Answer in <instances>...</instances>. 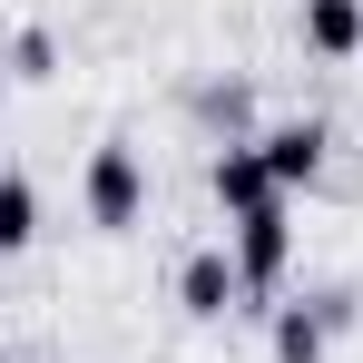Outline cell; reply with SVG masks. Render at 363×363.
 I'll list each match as a JSON object with an SVG mask.
<instances>
[{
  "mask_svg": "<svg viewBox=\"0 0 363 363\" xmlns=\"http://www.w3.org/2000/svg\"><path fill=\"white\" fill-rule=\"evenodd\" d=\"M0 363H10V354H0Z\"/></svg>",
  "mask_w": 363,
  "mask_h": 363,
  "instance_id": "7c38bea8",
  "label": "cell"
},
{
  "mask_svg": "<svg viewBox=\"0 0 363 363\" xmlns=\"http://www.w3.org/2000/svg\"><path fill=\"white\" fill-rule=\"evenodd\" d=\"M30 236H40V186H30V177H0V255H20Z\"/></svg>",
  "mask_w": 363,
  "mask_h": 363,
  "instance_id": "9c48e42d",
  "label": "cell"
},
{
  "mask_svg": "<svg viewBox=\"0 0 363 363\" xmlns=\"http://www.w3.org/2000/svg\"><path fill=\"white\" fill-rule=\"evenodd\" d=\"M304 50L314 60H354L363 50V0H304Z\"/></svg>",
  "mask_w": 363,
  "mask_h": 363,
  "instance_id": "8992f818",
  "label": "cell"
},
{
  "mask_svg": "<svg viewBox=\"0 0 363 363\" xmlns=\"http://www.w3.org/2000/svg\"><path fill=\"white\" fill-rule=\"evenodd\" d=\"M0 89H10V60H0Z\"/></svg>",
  "mask_w": 363,
  "mask_h": 363,
  "instance_id": "8fae6325",
  "label": "cell"
},
{
  "mask_svg": "<svg viewBox=\"0 0 363 363\" xmlns=\"http://www.w3.org/2000/svg\"><path fill=\"white\" fill-rule=\"evenodd\" d=\"M0 60L20 69V79H50V60H60V40H50V30H20V40H10Z\"/></svg>",
  "mask_w": 363,
  "mask_h": 363,
  "instance_id": "30bf717a",
  "label": "cell"
},
{
  "mask_svg": "<svg viewBox=\"0 0 363 363\" xmlns=\"http://www.w3.org/2000/svg\"><path fill=\"white\" fill-rule=\"evenodd\" d=\"M324 344H334L324 304H275V363H324Z\"/></svg>",
  "mask_w": 363,
  "mask_h": 363,
  "instance_id": "52a82bcc",
  "label": "cell"
},
{
  "mask_svg": "<svg viewBox=\"0 0 363 363\" xmlns=\"http://www.w3.org/2000/svg\"><path fill=\"white\" fill-rule=\"evenodd\" d=\"M255 147H265L275 186L295 196V186H314V177H324V147H334V128H324V118H285V128H265Z\"/></svg>",
  "mask_w": 363,
  "mask_h": 363,
  "instance_id": "277c9868",
  "label": "cell"
},
{
  "mask_svg": "<svg viewBox=\"0 0 363 363\" xmlns=\"http://www.w3.org/2000/svg\"><path fill=\"white\" fill-rule=\"evenodd\" d=\"M285 265H295V216H285V206L236 216V275H245V295H275Z\"/></svg>",
  "mask_w": 363,
  "mask_h": 363,
  "instance_id": "7a4b0ae2",
  "label": "cell"
},
{
  "mask_svg": "<svg viewBox=\"0 0 363 363\" xmlns=\"http://www.w3.org/2000/svg\"><path fill=\"white\" fill-rule=\"evenodd\" d=\"M236 295H245V275H236V255H226V245H206V255H186V265H177V304L196 314V324L236 314Z\"/></svg>",
  "mask_w": 363,
  "mask_h": 363,
  "instance_id": "5b68a950",
  "label": "cell"
},
{
  "mask_svg": "<svg viewBox=\"0 0 363 363\" xmlns=\"http://www.w3.org/2000/svg\"><path fill=\"white\" fill-rule=\"evenodd\" d=\"M206 186H216V206H226V216H255V206H285V186H275V167H265V147H255V138H236V147H216V167H206Z\"/></svg>",
  "mask_w": 363,
  "mask_h": 363,
  "instance_id": "3957f363",
  "label": "cell"
},
{
  "mask_svg": "<svg viewBox=\"0 0 363 363\" xmlns=\"http://www.w3.org/2000/svg\"><path fill=\"white\" fill-rule=\"evenodd\" d=\"M196 118H206L226 147H236L245 128H255V89H245V79H216V89H196Z\"/></svg>",
  "mask_w": 363,
  "mask_h": 363,
  "instance_id": "ba28073f",
  "label": "cell"
},
{
  "mask_svg": "<svg viewBox=\"0 0 363 363\" xmlns=\"http://www.w3.org/2000/svg\"><path fill=\"white\" fill-rule=\"evenodd\" d=\"M138 216H147V167H138V147H128V138H108V147L89 157V226L128 236Z\"/></svg>",
  "mask_w": 363,
  "mask_h": 363,
  "instance_id": "6da1fadb",
  "label": "cell"
}]
</instances>
